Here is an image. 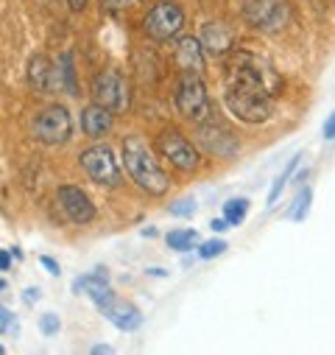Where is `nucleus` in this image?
<instances>
[{
  "label": "nucleus",
  "instance_id": "aec40b11",
  "mask_svg": "<svg viewBox=\"0 0 335 355\" xmlns=\"http://www.w3.org/2000/svg\"><path fill=\"white\" fill-rule=\"evenodd\" d=\"M299 159L302 157H293V159H288V165H285V171L274 180V185H271V193H269V205H274L277 199H280V193H282V188H285V182L291 180V173L296 171V165H299Z\"/></svg>",
  "mask_w": 335,
  "mask_h": 355
},
{
  "label": "nucleus",
  "instance_id": "20e7f679",
  "mask_svg": "<svg viewBox=\"0 0 335 355\" xmlns=\"http://www.w3.org/2000/svg\"><path fill=\"white\" fill-rule=\"evenodd\" d=\"M174 101H176L179 115L193 121V123H204V121H210L215 115L212 112V101L207 96V87H204L201 76H196V73H182V78L176 84Z\"/></svg>",
  "mask_w": 335,
  "mask_h": 355
},
{
  "label": "nucleus",
  "instance_id": "f8f14e48",
  "mask_svg": "<svg viewBox=\"0 0 335 355\" xmlns=\"http://www.w3.org/2000/svg\"><path fill=\"white\" fill-rule=\"evenodd\" d=\"M59 207L64 210V216L73 221V224H90L96 218V207L90 202V196L84 193L81 188L75 185H62L59 188Z\"/></svg>",
  "mask_w": 335,
  "mask_h": 355
},
{
  "label": "nucleus",
  "instance_id": "473e14b6",
  "mask_svg": "<svg viewBox=\"0 0 335 355\" xmlns=\"http://www.w3.org/2000/svg\"><path fill=\"white\" fill-rule=\"evenodd\" d=\"M70 3V9H75V12H81L84 6H87V0H67Z\"/></svg>",
  "mask_w": 335,
  "mask_h": 355
},
{
  "label": "nucleus",
  "instance_id": "412c9836",
  "mask_svg": "<svg viewBox=\"0 0 335 355\" xmlns=\"http://www.w3.org/2000/svg\"><path fill=\"white\" fill-rule=\"evenodd\" d=\"M104 283H109L104 272H96V275H84V277H75V280H73V291H75V294H90L96 286H104Z\"/></svg>",
  "mask_w": 335,
  "mask_h": 355
},
{
  "label": "nucleus",
  "instance_id": "72a5a7b5",
  "mask_svg": "<svg viewBox=\"0 0 335 355\" xmlns=\"http://www.w3.org/2000/svg\"><path fill=\"white\" fill-rule=\"evenodd\" d=\"M37 297H39L37 288H28V291H26V302H37Z\"/></svg>",
  "mask_w": 335,
  "mask_h": 355
},
{
  "label": "nucleus",
  "instance_id": "2eb2a0df",
  "mask_svg": "<svg viewBox=\"0 0 335 355\" xmlns=\"http://www.w3.org/2000/svg\"><path fill=\"white\" fill-rule=\"evenodd\" d=\"M199 42H201V48H204L210 56H224L226 51H232L235 34H232L229 26H224V23H204Z\"/></svg>",
  "mask_w": 335,
  "mask_h": 355
},
{
  "label": "nucleus",
  "instance_id": "cd10ccee",
  "mask_svg": "<svg viewBox=\"0 0 335 355\" xmlns=\"http://www.w3.org/2000/svg\"><path fill=\"white\" fill-rule=\"evenodd\" d=\"M324 140H335V110H332V115L324 121Z\"/></svg>",
  "mask_w": 335,
  "mask_h": 355
},
{
  "label": "nucleus",
  "instance_id": "393cba45",
  "mask_svg": "<svg viewBox=\"0 0 335 355\" xmlns=\"http://www.w3.org/2000/svg\"><path fill=\"white\" fill-rule=\"evenodd\" d=\"M171 216H179V218H190L193 213H196V202L193 199H179V202H174L171 207Z\"/></svg>",
  "mask_w": 335,
  "mask_h": 355
},
{
  "label": "nucleus",
  "instance_id": "0eeeda50",
  "mask_svg": "<svg viewBox=\"0 0 335 355\" xmlns=\"http://www.w3.org/2000/svg\"><path fill=\"white\" fill-rule=\"evenodd\" d=\"M93 98L96 104L107 107L112 115L115 112H126L132 104V90H129V81L118 73V70H104L93 78Z\"/></svg>",
  "mask_w": 335,
  "mask_h": 355
},
{
  "label": "nucleus",
  "instance_id": "9d476101",
  "mask_svg": "<svg viewBox=\"0 0 335 355\" xmlns=\"http://www.w3.org/2000/svg\"><path fill=\"white\" fill-rule=\"evenodd\" d=\"M156 146H159V151H162V157L171 162V165H176L179 171H196L199 165H201V154H199V148L182 135V132H176V129H165L159 137H156Z\"/></svg>",
  "mask_w": 335,
  "mask_h": 355
},
{
  "label": "nucleus",
  "instance_id": "f257e3e1",
  "mask_svg": "<svg viewBox=\"0 0 335 355\" xmlns=\"http://www.w3.org/2000/svg\"><path fill=\"white\" fill-rule=\"evenodd\" d=\"M123 165L129 171L132 180L151 196H162L168 193V185H171V180H168V173L159 168V162L151 157V151L145 148V143L132 135L123 140Z\"/></svg>",
  "mask_w": 335,
  "mask_h": 355
},
{
  "label": "nucleus",
  "instance_id": "c756f323",
  "mask_svg": "<svg viewBox=\"0 0 335 355\" xmlns=\"http://www.w3.org/2000/svg\"><path fill=\"white\" fill-rule=\"evenodd\" d=\"M9 266H12V254L6 249H0V272H6Z\"/></svg>",
  "mask_w": 335,
  "mask_h": 355
},
{
  "label": "nucleus",
  "instance_id": "9b49d317",
  "mask_svg": "<svg viewBox=\"0 0 335 355\" xmlns=\"http://www.w3.org/2000/svg\"><path fill=\"white\" fill-rule=\"evenodd\" d=\"M73 135V121L64 107H48L34 121V137L48 146H59Z\"/></svg>",
  "mask_w": 335,
  "mask_h": 355
},
{
  "label": "nucleus",
  "instance_id": "7ed1b4c3",
  "mask_svg": "<svg viewBox=\"0 0 335 355\" xmlns=\"http://www.w3.org/2000/svg\"><path fill=\"white\" fill-rule=\"evenodd\" d=\"M226 81H237V84H251V87H260L269 96H280L282 90V78L280 73L260 56L248 53V51H235V56L226 64Z\"/></svg>",
  "mask_w": 335,
  "mask_h": 355
},
{
  "label": "nucleus",
  "instance_id": "6e6552de",
  "mask_svg": "<svg viewBox=\"0 0 335 355\" xmlns=\"http://www.w3.org/2000/svg\"><path fill=\"white\" fill-rule=\"evenodd\" d=\"M78 162L84 171H87L90 180L104 185V188H115L120 182V165H118L112 148H107V146H93L87 151H81Z\"/></svg>",
  "mask_w": 335,
  "mask_h": 355
},
{
  "label": "nucleus",
  "instance_id": "423d86ee",
  "mask_svg": "<svg viewBox=\"0 0 335 355\" xmlns=\"http://www.w3.org/2000/svg\"><path fill=\"white\" fill-rule=\"evenodd\" d=\"M90 300L101 308V313H104L118 330H137V327L143 324V313H140V308H134L132 302L115 297V291L109 288V283L96 286V288L90 291Z\"/></svg>",
  "mask_w": 335,
  "mask_h": 355
},
{
  "label": "nucleus",
  "instance_id": "ddd939ff",
  "mask_svg": "<svg viewBox=\"0 0 335 355\" xmlns=\"http://www.w3.org/2000/svg\"><path fill=\"white\" fill-rule=\"evenodd\" d=\"M199 143H201L210 154H215V157H232V154L237 151L235 135H232L226 126L212 123V118L204 121V123H199Z\"/></svg>",
  "mask_w": 335,
  "mask_h": 355
},
{
  "label": "nucleus",
  "instance_id": "f3484780",
  "mask_svg": "<svg viewBox=\"0 0 335 355\" xmlns=\"http://www.w3.org/2000/svg\"><path fill=\"white\" fill-rule=\"evenodd\" d=\"M81 129L84 135H90V137H104L109 129H112V112L101 104H93L81 112Z\"/></svg>",
  "mask_w": 335,
  "mask_h": 355
},
{
  "label": "nucleus",
  "instance_id": "bb28decb",
  "mask_svg": "<svg viewBox=\"0 0 335 355\" xmlns=\"http://www.w3.org/2000/svg\"><path fill=\"white\" fill-rule=\"evenodd\" d=\"M101 3L109 9V12H120V9H126V6H132L134 0H101Z\"/></svg>",
  "mask_w": 335,
  "mask_h": 355
},
{
  "label": "nucleus",
  "instance_id": "5701e85b",
  "mask_svg": "<svg viewBox=\"0 0 335 355\" xmlns=\"http://www.w3.org/2000/svg\"><path fill=\"white\" fill-rule=\"evenodd\" d=\"M59 73H62V78H64L67 93H70V96H78V84H75V73H73V56H70V53H62Z\"/></svg>",
  "mask_w": 335,
  "mask_h": 355
},
{
  "label": "nucleus",
  "instance_id": "39448f33",
  "mask_svg": "<svg viewBox=\"0 0 335 355\" xmlns=\"http://www.w3.org/2000/svg\"><path fill=\"white\" fill-rule=\"evenodd\" d=\"M243 17L251 28L266 31V34H277L288 26L291 6H288V0H246Z\"/></svg>",
  "mask_w": 335,
  "mask_h": 355
},
{
  "label": "nucleus",
  "instance_id": "f704fd0d",
  "mask_svg": "<svg viewBox=\"0 0 335 355\" xmlns=\"http://www.w3.org/2000/svg\"><path fill=\"white\" fill-rule=\"evenodd\" d=\"M93 352H96V355H101V352L107 355V352H112V347H107V344H98V347H93Z\"/></svg>",
  "mask_w": 335,
  "mask_h": 355
},
{
  "label": "nucleus",
  "instance_id": "2f4dec72",
  "mask_svg": "<svg viewBox=\"0 0 335 355\" xmlns=\"http://www.w3.org/2000/svg\"><path fill=\"white\" fill-rule=\"evenodd\" d=\"M210 227H212V232H224V230H229V227H232V224H229V221H226V218H215V221H212V224H210Z\"/></svg>",
  "mask_w": 335,
  "mask_h": 355
},
{
  "label": "nucleus",
  "instance_id": "6ab92c4d",
  "mask_svg": "<svg viewBox=\"0 0 335 355\" xmlns=\"http://www.w3.org/2000/svg\"><path fill=\"white\" fill-rule=\"evenodd\" d=\"M246 213H248V199H229V202L224 205V218H226L232 227H237V224L246 218Z\"/></svg>",
  "mask_w": 335,
  "mask_h": 355
},
{
  "label": "nucleus",
  "instance_id": "1a4fd4ad",
  "mask_svg": "<svg viewBox=\"0 0 335 355\" xmlns=\"http://www.w3.org/2000/svg\"><path fill=\"white\" fill-rule=\"evenodd\" d=\"M145 34L156 42H168L182 34L185 28V12L176 6V3H156L148 15H145V23H143Z\"/></svg>",
  "mask_w": 335,
  "mask_h": 355
},
{
  "label": "nucleus",
  "instance_id": "c9c22d12",
  "mask_svg": "<svg viewBox=\"0 0 335 355\" xmlns=\"http://www.w3.org/2000/svg\"><path fill=\"white\" fill-rule=\"evenodd\" d=\"M3 288H6V283H3V280H0V291H3Z\"/></svg>",
  "mask_w": 335,
  "mask_h": 355
},
{
  "label": "nucleus",
  "instance_id": "a878e982",
  "mask_svg": "<svg viewBox=\"0 0 335 355\" xmlns=\"http://www.w3.org/2000/svg\"><path fill=\"white\" fill-rule=\"evenodd\" d=\"M39 327H42V333H45V336H53V333L59 330V319H56L53 313H45V316L39 319Z\"/></svg>",
  "mask_w": 335,
  "mask_h": 355
},
{
  "label": "nucleus",
  "instance_id": "4be33fe9",
  "mask_svg": "<svg viewBox=\"0 0 335 355\" xmlns=\"http://www.w3.org/2000/svg\"><path fill=\"white\" fill-rule=\"evenodd\" d=\"M310 202H313V191L310 188H302L296 202H293V210H291V221H305L307 213H310Z\"/></svg>",
  "mask_w": 335,
  "mask_h": 355
},
{
  "label": "nucleus",
  "instance_id": "e433bc0d",
  "mask_svg": "<svg viewBox=\"0 0 335 355\" xmlns=\"http://www.w3.org/2000/svg\"><path fill=\"white\" fill-rule=\"evenodd\" d=\"M0 355H3V347H0Z\"/></svg>",
  "mask_w": 335,
  "mask_h": 355
},
{
  "label": "nucleus",
  "instance_id": "a211bd4d",
  "mask_svg": "<svg viewBox=\"0 0 335 355\" xmlns=\"http://www.w3.org/2000/svg\"><path fill=\"white\" fill-rule=\"evenodd\" d=\"M196 230H174V232H168V246L171 249H176V252H188V249H193V243H196Z\"/></svg>",
  "mask_w": 335,
  "mask_h": 355
},
{
  "label": "nucleus",
  "instance_id": "7c9ffc66",
  "mask_svg": "<svg viewBox=\"0 0 335 355\" xmlns=\"http://www.w3.org/2000/svg\"><path fill=\"white\" fill-rule=\"evenodd\" d=\"M42 266H45V269H48L51 275H59V263H56L53 257H42Z\"/></svg>",
  "mask_w": 335,
  "mask_h": 355
},
{
  "label": "nucleus",
  "instance_id": "b1692460",
  "mask_svg": "<svg viewBox=\"0 0 335 355\" xmlns=\"http://www.w3.org/2000/svg\"><path fill=\"white\" fill-rule=\"evenodd\" d=\"M224 252H226V241H221V238H215V241H204L201 249H199V254H201L204 260L218 257V254H224Z\"/></svg>",
  "mask_w": 335,
  "mask_h": 355
},
{
  "label": "nucleus",
  "instance_id": "f03ea898",
  "mask_svg": "<svg viewBox=\"0 0 335 355\" xmlns=\"http://www.w3.org/2000/svg\"><path fill=\"white\" fill-rule=\"evenodd\" d=\"M224 101H226V110L243 123H266L274 110V96H269L260 87L237 84V81H226Z\"/></svg>",
  "mask_w": 335,
  "mask_h": 355
},
{
  "label": "nucleus",
  "instance_id": "dca6fc26",
  "mask_svg": "<svg viewBox=\"0 0 335 355\" xmlns=\"http://www.w3.org/2000/svg\"><path fill=\"white\" fill-rule=\"evenodd\" d=\"M28 78H31V84L37 87L39 93H53L56 87H59V78H62V73H59V64H53L48 56H34L31 59V64H28Z\"/></svg>",
  "mask_w": 335,
  "mask_h": 355
},
{
  "label": "nucleus",
  "instance_id": "4468645a",
  "mask_svg": "<svg viewBox=\"0 0 335 355\" xmlns=\"http://www.w3.org/2000/svg\"><path fill=\"white\" fill-rule=\"evenodd\" d=\"M204 48H201V42L199 40H193V37H182L179 42H176V48H174V62H176V67L182 70V73H196V76H201L204 73Z\"/></svg>",
  "mask_w": 335,
  "mask_h": 355
},
{
  "label": "nucleus",
  "instance_id": "c85d7f7f",
  "mask_svg": "<svg viewBox=\"0 0 335 355\" xmlns=\"http://www.w3.org/2000/svg\"><path fill=\"white\" fill-rule=\"evenodd\" d=\"M9 324H12V313H9L6 308H0V333H6Z\"/></svg>",
  "mask_w": 335,
  "mask_h": 355
}]
</instances>
